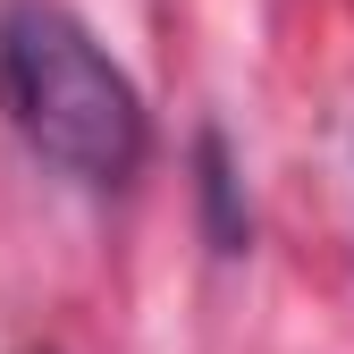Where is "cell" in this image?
I'll use <instances>...</instances> for the list:
<instances>
[{
    "mask_svg": "<svg viewBox=\"0 0 354 354\" xmlns=\"http://www.w3.org/2000/svg\"><path fill=\"white\" fill-rule=\"evenodd\" d=\"M0 110L42 169H59L68 186H93V194L127 186L152 144L136 76L59 0H9L0 9Z\"/></svg>",
    "mask_w": 354,
    "mask_h": 354,
    "instance_id": "1",
    "label": "cell"
},
{
    "mask_svg": "<svg viewBox=\"0 0 354 354\" xmlns=\"http://www.w3.org/2000/svg\"><path fill=\"white\" fill-rule=\"evenodd\" d=\"M194 203H203V236H211V253H245V245H253L245 177H236L228 136H219V127H203V136H194Z\"/></svg>",
    "mask_w": 354,
    "mask_h": 354,
    "instance_id": "2",
    "label": "cell"
}]
</instances>
